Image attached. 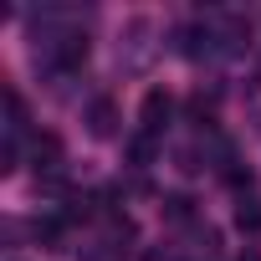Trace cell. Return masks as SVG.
<instances>
[{"label": "cell", "instance_id": "cell-1", "mask_svg": "<svg viewBox=\"0 0 261 261\" xmlns=\"http://www.w3.org/2000/svg\"><path fill=\"white\" fill-rule=\"evenodd\" d=\"M154 51H159L154 21H149V16H134V21L123 26V36H118V67H123V72H144V67L154 62Z\"/></svg>", "mask_w": 261, "mask_h": 261}, {"label": "cell", "instance_id": "cell-7", "mask_svg": "<svg viewBox=\"0 0 261 261\" xmlns=\"http://www.w3.org/2000/svg\"><path fill=\"white\" fill-rule=\"evenodd\" d=\"M256 134H261V113H256Z\"/></svg>", "mask_w": 261, "mask_h": 261}, {"label": "cell", "instance_id": "cell-5", "mask_svg": "<svg viewBox=\"0 0 261 261\" xmlns=\"http://www.w3.org/2000/svg\"><path fill=\"white\" fill-rule=\"evenodd\" d=\"M190 205H195L190 195H169V200H164V215H169V220H190Z\"/></svg>", "mask_w": 261, "mask_h": 261}, {"label": "cell", "instance_id": "cell-2", "mask_svg": "<svg viewBox=\"0 0 261 261\" xmlns=\"http://www.w3.org/2000/svg\"><path fill=\"white\" fill-rule=\"evenodd\" d=\"M169 113H174V97H169L164 87H154V92L144 97V108H139V123H144V134H149V139L169 128Z\"/></svg>", "mask_w": 261, "mask_h": 261}, {"label": "cell", "instance_id": "cell-4", "mask_svg": "<svg viewBox=\"0 0 261 261\" xmlns=\"http://www.w3.org/2000/svg\"><path fill=\"white\" fill-rule=\"evenodd\" d=\"M236 225L241 230H261V200H241L236 205Z\"/></svg>", "mask_w": 261, "mask_h": 261}, {"label": "cell", "instance_id": "cell-6", "mask_svg": "<svg viewBox=\"0 0 261 261\" xmlns=\"http://www.w3.org/2000/svg\"><path fill=\"white\" fill-rule=\"evenodd\" d=\"M241 261H261V251H246V256H241Z\"/></svg>", "mask_w": 261, "mask_h": 261}, {"label": "cell", "instance_id": "cell-3", "mask_svg": "<svg viewBox=\"0 0 261 261\" xmlns=\"http://www.w3.org/2000/svg\"><path fill=\"white\" fill-rule=\"evenodd\" d=\"M87 134H92V139H113V134H118V102H113V97H92V108H87Z\"/></svg>", "mask_w": 261, "mask_h": 261}]
</instances>
